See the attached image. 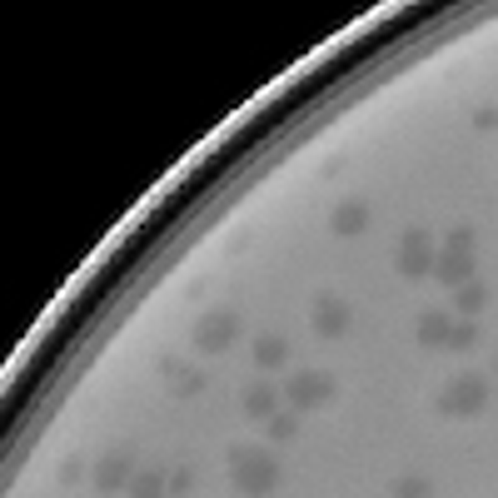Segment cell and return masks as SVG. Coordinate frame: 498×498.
<instances>
[{"label": "cell", "instance_id": "cell-13", "mask_svg": "<svg viewBox=\"0 0 498 498\" xmlns=\"http://www.w3.org/2000/svg\"><path fill=\"white\" fill-rule=\"evenodd\" d=\"M155 493H159V478H155V473H150V478H140V483H135V498H155Z\"/></svg>", "mask_w": 498, "mask_h": 498}, {"label": "cell", "instance_id": "cell-3", "mask_svg": "<svg viewBox=\"0 0 498 498\" xmlns=\"http://www.w3.org/2000/svg\"><path fill=\"white\" fill-rule=\"evenodd\" d=\"M240 483L244 488H269L274 483V464H244L240 468Z\"/></svg>", "mask_w": 498, "mask_h": 498}, {"label": "cell", "instance_id": "cell-15", "mask_svg": "<svg viewBox=\"0 0 498 498\" xmlns=\"http://www.w3.org/2000/svg\"><path fill=\"white\" fill-rule=\"evenodd\" d=\"M483 304V289H464V309H478Z\"/></svg>", "mask_w": 498, "mask_h": 498}, {"label": "cell", "instance_id": "cell-11", "mask_svg": "<svg viewBox=\"0 0 498 498\" xmlns=\"http://www.w3.org/2000/svg\"><path fill=\"white\" fill-rule=\"evenodd\" d=\"M449 344L468 349V344H473V324H459V329H449Z\"/></svg>", "mask_w": 498, "mask_h": 498}, {"label": "cell", "instance_id": "cell-2", "mask_svg": "<svg viewBox=\"0 0 498 498\" xmlns=\"http://www.w3.org/2000/svg\"><path fill=\"white\" fill-rule=\"evenodd\" d=\"M428 269V244L424 240H409L404 244V274H424Z\"/></svg>", "mask_w": 498, "mask_h": 498}, {"label": "cell", "instance_id": "cell-14", "mask_svg": "<svg viewBox=\"0 0 498 498\" xmlns=\"http://www.w3.org/2000/svg\"><path fill=\"white\" fill-rule=\"evenodd\" d=\"M259 359H264V364H274V359H284V344H264V349H259Z\"/></svg>", "mask_w": 498, "mask_h": 498}, {"label": "cell", "instance_id": "cell-6", "mask_svg": "<svg viewBox=\"0 0 498 498\" xmlns=\"http://www.w3.org/2000/svg\"><path fill=\"white\" fill-rule=\"evenodd\" d=\"M424 334H428V344H444V334H449V324H444V314H424Z\"/></svg>", "mask_w": 498, "mask_h": 498}, {"label": "cell", "instance_id": "cell-7", "mask_svg": "<svg viewBox=\"0 0 498 498\" xmlns=\"http://www.w3.org/2000/svg\"><path fill=\"white\" fill-rule=\"evenodd\" d=\"M344 319H349V314L334 309V304H324V309H319V329H329V334H334V329H344Z\"/></svg>", "mask_w": 498, "mask_h": 498}, {"label": "cell", "instance_id": "cell-4", "mask_svg": "<svg viewBox=\"0 0 498 498\" xmlns=\"http://www.w3.org/2000/svg\"><path fill=\"white\" fill-rule=\"evenodd\" d=\"M444 404H449V409H478V404H483V389H478V384H464V389H454Z\"/></svg>", "mask_w": 498, "mask_h": 498}, {"label": "cell", "instance_id": "cell-10", "mask_svg": "<svg viewBox=\"0 0 498 498\" xmlns=\"http://www.w3.org/2000/svg\"><path fill=\"white\" fill-rule=\"evenodd\" d=\"M289 394H294V399H324L329 389H324V384H294Z\"/></svg>", "mask_w": 498, "mask_h": 498}, {"label": "cell", "instance_id": "cell-12", "mask_svg": "<svg viewBox=\"0 0 498 498\" xmlns=\"http://www.w3.org/2000/svg\"><path fill=\"white\" fill-rule=\"evenodd\" d=\"M399 498H428V483H414V478H404V483H399Z\"/></svg>", "mask_w": 498, "mask_h": 498}, {"label": "cell", "instance_id": "cell-9", "mask_svg": "<svg viewBox=\"0 0 498 498\" xmlns=\"http://www.w3.org/2000/svg\"><path fill=\"white\" fill-rule=\"evenodd\" d=\"M444 280H449V284H459V280H468V259H459V254H449V264H444Z\"/></svg>", "mask_w": 498, "mask_h": 498}, {"label": "cell", "instance_id": "cell-1", "mask_svg": "<svg viewBox=\"0 0 498 498\" xmlns=\"http://www.w3.org/2000/svg\"><path fill=\"white\" fill-rule=\"evenodd\" d=\"M235 334V314H209L199 324V349H225Z\"/></svg>", "mask_w": 498, "mask_h": 498}, {"label": "cell", "instance_id": "cell-8", "mask_svg": "<svg viewBox=\"0 0 498 498\" xmlns=\"http://www.w3.org/2000/svg\"><path fill=\"white\" fill-rule=\"evenodd\" d=\"M244 404H249L254 414H269V409H274V394H269V389H249V394H244Z\"/></svg>", "mask_w": 498, "mask_h": 498}, {"label": "cell", "instance_id": "cell-5", "mask_svg": "<svg viewBox=\"0 0 498 498\" xmlns=\"http://www.w3.org/2000/svg\"><path fill=\"white\" fill-rule=\"evenodd\" d=\"M359 225H364V204H344V209H334V230L354 235Z\"/></svg>", "mask_w": 498, "mask_h": 498}]
</instances>
